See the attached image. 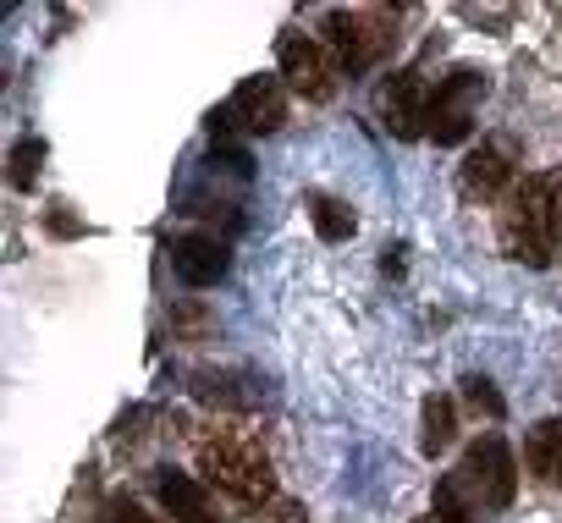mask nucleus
<instances>
[{
    "label": "nucleus",
    "mask_w": 562,
    "mask_h": 523,
    "mask_svg": "<svg viewBox=\"0 0 562 523\" xmlns=\"http://www.w3.org/2000/svg\"><path fill=\"white\" fill-rule=\"evenodd\" d=\"M480 100H485V72L452 67L447 78H436V89H430V116H425V138H436V144H463V138L474 133Z\"/></svg>",
    "instance_id": "39448f33"
},
{
    "label": "nucleus",
    "mask_w": 562,
    "mask_h": 523,
    "mask_svg": "<svg viewBox=\"0 0 562 523\" xmlns=\"http://www.w3.org/2000/svg\"><path fill=\"white\" fill-rule=\"evenodd\" d=\"M463 402H469L474 413H485V419H502V413H507V402L496 397V386H491L485 375H463Z\"/></svg>",
    "instance_id": "dca6fc26"
},
{
    "label": "nucleus",
    "mask_w": 562,
    "mask_h": 523,
    "mask_svg": "<svg viewBox=\"0 0 562 523\" xmlns=\"http://www.w3.org/2000/svg\"><path fill=\"white\" fill-rule=\"evenodd\" d=\"M155 496H160V507L177 518V523H226L221 518V507H215V496L199 485V479H188V474H160L155 479Z\"/></svg>",
    "instance_id": "9b49d317"
},
{
    "label": "nucleus",
    "mask_w": 562,
    "mask_h": 523,
    "mask_svg": "<svg viewBox=\"0 0 562 523\" xmlns=\"http://www.w3.org/2000/svg\"><path fill=\"white\" fill-rule=\"evenodd\" d=\"M40 166H45V138H23L12 149V187H34Z\"/></svg>",
    "instance_id": "2eb2a0df"
},
{
    "label": "nucleus",
    "mask_w": 562,
    "mask_h": 523,
    "mask_svg": "<svg viewBox=\"0 0 562 523\" xmlns=\"http://www.w3.org/2000/svg\"><path fill=\"white\" fill-rule=\"evenodd\" d=\"M254 523H310V512H304V501H293V496H276V501L259 507Z\"/></svg>",
    "instance_id": "f3484780"
},
{
    "label": "nucleus",
    "mask_w": 562,
    "mask_h": 523,
    "mask_svg": "<svg viewBox=\"0 0 562 523\" xmlns=\"http://www.w3.org/2000/svg\"><path fill=\"white\" fill-rule=\"evenodd\" d=\"M276 67H281V78H288L293 94H304L315 105H326L337 94V83H342V67L326 50V39H304V34H281L276 39Z\"/></svg>",
    "instance_id": "423d86ee"
},
{
    "label": "nucleus",
    "mask_w": 562,
    "mask_h": 523,
    "mask_svg": "<svg viewBox=\"0 0 562 523\" xmlns=\"http://www.w3.org/2000/svg\"><path fill=\"white\" fill-rule=\"evenodd\" d=\"M513 171H518V149H513V138H485V144L463 160V193L480 198V204L507 198V193L518 187Z\"/></svg>",
    "instance_id": "1a4fd4ad"
},
{
    "label": "nucleus",
    "mask_w": 562,
    "mask_h": 523,
    "mask_svg": "<svg viewBox=\"0 0 562 523\" xmlns=\"http://www.w3.org/2000/svg\"><path fill=\"white\" fill-rule=\"evenodd\" d=\"M310 215H315V231H321L326 242H348V237H353V226H359V220H353V209H348L342 198H326V193H315V198H310Z\"/></svg>",
    "instance_id": "4468645a"
},
{
    "label": "nucleus",
    "mask_w": 562,
    "mask_h": 523,
    "mask_svg": "<svg viewBox=\"0 0 562 523\" xmlns=\"http://www.w3.org/2000/svg\"><path fill=\"white\" fill-rule=\"evenodd\" d=\"M452 435H458V402L452 397H425V435H419L425 457H441L452 446Z\"/></svg>",
    "instance_id": "ddd939ff"
},
{
    "label": "nucleus",
    "mask_w": 562,
    "mask_h": 523,
    "mask_svg": "<svg viewBox=\"0 0 562 523\" xmlns=\"http://www.w3.org/2000/svg\"><path fill=\"white\" fill-rule=\"evenodd\" d=\"M321 34H326V50L337 56L342 78H359L397 50V12L392 7H342V12H326Z\"/></svg>",
    "instance_id": "20e7f679"
},
{
    "label": "nucleus",
    "mask_w": 562,
    "mask_h": 523,
    "mask_svg": "<svg viewBox=\"0 0 562 523\" xmlns=\"http://www.w3.org/2000/svg\"><path fill=\"white\" fill-rule=\"evenodd\" d=\"M226 242L221 237H210V231H193V237H182V242H171V271L188 282V287H215L221 276H226Z\"/></svg>",
    "instance_id": "9d476101"
},
{
    "label": "nucleus",
    "mask_w": 562,
    "mask_h": 523,
    "mask_svg": "<svg viewBox=\"0 0 562 523\" xmlns=\"http://www.w3.org/2000/svg\"><path fill=\"white\" fill-rule=\"evenodd\" d=\"M288 122V94H281L276 78H243L232 89V100L210 116V133L226 138V133H276Z\"/></svg>",
    "instance_id": "0eeeda50"
},
{
    "label": "nucleus",
    "mask_w": 562,
    "mask_h": 523,
    "mask_svg": "<svg viewBox=\"0 0 562 523\" xmlns=\"http://www.w3.org/2000/svg\"><path fill=\"white\" fill-rule=\"evenodd\" d=\"M375 111L386 122L392 138H425V116H430V83L419 67H397L381 89H375Z\"/></svg>",
    "instance_id": "6e6552de"
},
{
    "label": "nucleus",
    "mask_w": 562,
    "mask_h": 523,
    "mask_svg": "<svg viewBox=\"0 0 562 523\" xmlns=\"http://www.w3.org/2000/svg\"><path fill=\"white\" fill-rule=\"evenodd\" d=\"M414 523H441V518H436V512H430V518H414Z\"/></svg>",
    "instance_id": "6ab92c4d"
},
{
    "label": "nucleus",
    "mask_w": 562,
    "mask_h": 523,
    "mask_svg": "<svg viewBox=\"0 0 562 523\" xmlns=\"http://www.w3.org/2000/svg\"><path fill=\"white\" fill-rule=\"evenodd\" d=\"M496 237H502L507 259H518V265H529V271H546L557 259V248H562V177L557 171L524 177L502 198Z\"/></svg>",
    "instance_id": "f03ea898"
},
{
    "label": "nucleus",
    "mask_w": 562,
    "mask_h": 523,
    "mask_svg": "<svg viewBox=\"0 0 562 523\" xmlns=\"http://www.w3.org/2000/svg\"><path fill=\"white\" fill-rule=\"evenodd\" d=\"M193 457H199V474L215 490H226L232 501H243V507L276 501V474H270V457L254 435H243L232 424H210L193 435Z\"/></svg>",
    "instance_id": "7ed1b4c3"
},
{
    "label": "nucleus",
    "mask_w": 562,
    "mask_h": 523,
    "mask_svg": "<svg viewBox=\"0 0 562 523\" xmlns=\"http://www.w3.org/2000/svg\"><path fill=\"white\" fill-rule=\"evenodd\" d=\"M524 468H529L540 485L562 490V419H540V424L524 435Z\"/></svg>",
    "instance_id": "f8f14e48"
},
{
    "label": "nucleus",
    "mask_w": 562,
    "mask_h": 523,
    "mask_svg": "<svg viewBox=\"0 0 562 523\" xmlns=\"http://www.w3.org/2000/svg\"><path fill=\"white\" fill-rule=\"evenodd\" d=\"M518 490V463L502 435H480L452 474L436 479V518L441 523H485V512H502Z\"/></svg>",
    "instance_id": "f257e3e1"
},
{
    "label": "nucleus",
    "mask_w": 562,
    "mask_h": 523,
    "mask_svg": "<svg viewBox=\"0 0 562 523\" xmlns=\"http://www.w3.org/2000/svg\"><path fill=\"white\" fill-rule=\"evenodd\" d=\"M111 523H166V518H155V512H144L138 501H127V507H116V512H111Z\"/></svg>",
    "instance_id": "a211bd4d"
}]
</instances>
